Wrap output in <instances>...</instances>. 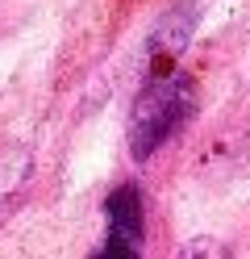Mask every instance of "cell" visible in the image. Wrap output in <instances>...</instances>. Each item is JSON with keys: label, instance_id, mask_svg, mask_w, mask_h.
I'll list each match as a JSON object with an SVG mask.
<instances>
[{"label": "cell", "instance_id": "cell-1", "mask_svg": "<svg viewBox=\"0 0 250 259\" xmlns=\"http://www.w3.org/2000/svg\"><path fill=\"white\" fill-rule=\"evenodd\" d=\"M196 113V79L175 63H150L146 84L133 96L125 121V147L133 163L159 155Z\"/></svg>", "mask_w": 250, "mask_h": 259}, {"label": "cell", "instance_id": "cell-2", "mask_svg": "<svg viewBox=\"0 0 250 259\" xmlns=\"http://www.w3.org/2000/svg\"><path fill=\"white\" fill-rule=\"evenodd\" d=\"M146 251V201L142 188L125 180L105 197V238L88 259H142Z\"/></svg>", "mask_w": 250, "mask_h": 259}, {"label": "cell", "instance_id": "cell-3", "mask_svg": "<svg viewBox=\"0 0 250 259\" xmlns=\"http://www.w3.org/2000/svg\"><path fill=\"white\" fill-rule=\"evenodd\" d=\"M196 21H200V5L196 0H179L175 9H167L159 17V25H155V34H150V42H146L150 63H175L179 51L188 46Z\"/></svg>", "mask_w": 250, "mask_h": 259}, {"label": "cell", "instance_id": "cell-4", "mask_svg": "<svg viewBox=\"0 0 250 259\" xmlns=\"http://www.w3.org/2000/svg\"><path fill=\"white\" fill-rule=\"evenodd\" d=\"M29 180H33V155L29 151H5L0 155V222L21 205Z\"/></svg>", "mask_w": 250, "mask_h": 259}, {"label": "cell", "instance_id": "cell-5", "mask_svg": "<svg viewBox=\"0 0 250 259\" xmlns=\"http://www.w3.org/2000/svg\"><path fill=\"white\" fill-rule=\"evenodd\" d=\"M175 259H229V247L221 238H209V234H200L192 242H183V247L175 251Z\"/></svg>", "mask_w": 250, "mask_h": 259}]
</instances>
